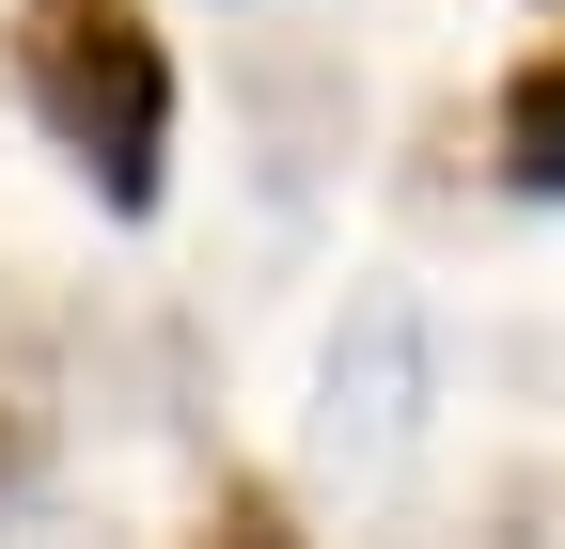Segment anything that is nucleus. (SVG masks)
<instances>
[{"instance_id":"f257e3e1","label":"nucleus","mask_w":565,"mask_h":549,"mask_svg":"<svg viewBox=\"0 0 565 549\" xmlns=\"http://www.w3.org/2000/svg\"><path fill=\"white\" fill-rule=\"evenodd\" d=\"M17 63H32L47 142L141 220V204H158V158H173V47L141 32V0H32Z\"/></svg>"},{"instance_id":"f03ea898","label":"nucleus","mask_w":565,"mask_h":549,"mask_svg":"<svg viewBox=\"0 0 565 549\" xmlns=\"http://www.w3.org/2000/svg\"><path fill=\"white\" fill-rule=\"evenodd\" d=\"M408 424H424V330H408V299H362V314H345V346H330L315 440H330L345 471H393Z\"/></svg>"},{"instance_id":"7ed1b4c3","label":"nucleus","mask_w":565,"mask_h":549,"mask_svg":"<svg viewBox=\"0 0 565 549\" xmlns=\"http://www.w3.org/2000/svg\"><path fill=\"white\" fill-rule=\"evenodd\" d=\"M503 189H565V47L519 63V95H503Z\"/></svg>"},{"instance_id":"20e7f679","label":"nucleus","mask_w":565,"mask_h":549,"mask_svg":"<svg viewBox=\"0 0 565 549\" xmlns=\"http://www.w3.org/2000/svg\"><path fill=\"white\" fill-rule=\"evenodd\" d=\"M17 487H32V424L0 408V503H17Z\"/></svg>"}]
</instances>
